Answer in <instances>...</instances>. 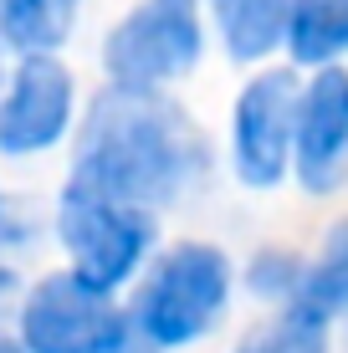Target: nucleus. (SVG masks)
<instances>
[{"mask_svg": "<svg viewBox=\"0 0 348 353\" xmlns=\"http://www.w3.org/2000/svg\"><path fill=\"white\" fill-rule=\"evenodd\" d=\"M72 113V77L52 57H26L16 72L6 108H0V149L6 154H36L62 139Z\"/></svg>", "mask_w": 348, "mask_h": 353, "instance_id": "obj_8", "label": "nucleus"}, {"mask_svg": "<svg viewBox=\"0 0 348 353\" xmlns=\"http://www.w3.org/2000/svg\"><path fill=\"white\" fill-rule=\"evenodd\" d=\"M297 261H287V256H261L256 261V292L261 297H292V287H297Z\"/></svg>", "mask_w": 348, "mask_h": 353, "instance_id": "obj_14", "label": "nucleus"}, {"mask_svg": "<svg viewBox=\"0 0 348 353\" xmlns=\"http://www.w3.org/2000/svg\"><path fill=\"white\" fill-rule=\"evenodd\" d=\"M26 353H118L123 348V312L108 302V287L72 276H46L21 312Z\"/></svg>", "mask_w": 348, "mask_h": 353, "instance_id": "obj_4", "label": "nucleus"}, {"mask_svg": "<svg viewBox=\"0 0 348 353\" xmlns=\"http://www.w3.org/2000/svg\"><path fill=\"white\" fill-rule=\"evenodd\" d=\"M0 353H21V348H16V343H0Z\"/></svg>", "mask_w": 348, "mask_h": 353, "instance_id": "obj_15", "label": "nucleus"}, {"mask_svg": "<svg viewBox=\"0 0 348 353\" xmlns=\"http://www.w3.org/2000/svg\"><path fill=\"white\" fill-rule=\"evenodd\" d=\"M297 77L261 72L236 103V169L246 185H277L292 159V118H297Z\"/></svg>", "mask_w": 348, "mask_h": 353, "instance_id": "obj_7", "label": "nucleus"}, {"mask_svg": "<svg viewBox=\"0 0 348 353\" xmlns=\"http://www.w3.org/2000/svg\"><path fill=\"white\" fill-rule=\"evenodd\" d=\"M77 0H0V26L21 52H46L72 31Z\"/></svg>", "mask_w": 348, "mask_h": 353, "instance_id": "obj_12", "label": "nucleus"}, {"mask_svg": "<svg viewBox=\"0 0 348 353\" xmlns=\"http://www.w3.org/2000/svg\"><path fill=\"white\" fill-rule=\"evenodd\" d=\"M292 312H303V318H313V323H323V327L348 312V221H338V225L328 230L318 261L297 276V287H292Z\"/></svg>", "mask_w": 348, "mask_h": 353, "instance_id": "obj_9", "label": "nucleus"}, {"mask_svg": "<svg viewBox=\"0 0 348 353\" xmlns=\"http://www.w3.org/2000/svg\"><path fill=\"white\" fill-rule=\"evenodd\" d=\"M292 62L323 67L348 52V0H292L282 31Z\"/></svg>", "mask_w": 348, "mask_h": 353, "instance_id": "obj_10", "label": "nucleus"}, {"mask_svg": "<svg viewBox=\"0 0 348 353\" xmlns=\"http://www.w3.org/2000/svg\"><path fill=\"white\" fill-rule=\"evenodd\" d=\"M200 164L205 143L174 103L154 97V88H108L82 128L72 185L149 210L174 200Z\"/></svg>", "mask_w": 348, "mask_h": 353, "instance_id": "obj_1", "label": "nucleus"}, {"mask_svg": "<svg viewBox=\"0 0 348 353\" xmlns=\"http://www.w3.org/2000/svg\"><path fill=\"white\" fill-rule=\"evenodd\" d=\"M292 154L297 179L313 194H333L348 179V72L328 67L297 92L292 118Z\"/></svg>", "mask_w": 348, "mask_h": 353, "instance_id": "obj_6", "label": "nucleus"}, {"mask_svg": "<svg viewBox=\"0 0 348 353\" xmlns=\"http://www.w3.org/2000/svg\"><path fill=\"white\" fill-rule=\"evenodd\" d=\"M195 57H200L195 0H149L103 46V62L118 88H159V82L190 72Z\"/></svg>", "mask_w": 348, "mask_h": 353, "instance_id": "obj_5", "label": "nucleus"}, {"mask_svg": "<svg viewBox=\"0 0 348 353\" xmlns=\"http://www.w3.org/2000/svg\"><path fill=\"white\" fill-rule=\"evenodd\" d=\"M241 353H328V338H323V323L287 307V318L277 327H261Z\"/></svg>", "mask_w": 348, "mask_h": 353, "instance_id": "obj_13", "label": "nucleus"}, {"mask_svg": "<svg viewBox=\"0 0 348 353\" xmlns=\"http://www.w3.org/2000/svg\"><path fill=\"white\" fill-rule=\"evenodd\" d=\"M210 6H215L221 36H225L236 62H256L272 46H282L292 0H210Z\"/></svg>", "mask_w": 348, "mask_h": 353, "instance_id": "obj_11", "label": "nucleus"}, {"mask_svg": "<svg viewBox=\"0 0 348 353\" xmlns=\"http://www.w3.org/2000/svg\"><path fill=\"white\" fill-rule=\"evenodd\" d=\"M62 241H67L72 266H77L82 282L118 287L139 266V256L149 251L154 221L143 215V205L72 185L62 200Z\"/></svg>", "mask_w": 348, "mask_h": 353, "instance_id": "obj_3", "label": "nucleus"}, {"mask_svg": "<svg viewBox=\"0 0 348 353\" xmlns=\"http://www.w3.org/2000/svg\"><path fill=\"white\" fill-rule=\"evenodd\" d=\"M225 297H231V266L215 246H174L170 256L149 272L139 292V333L154 348H174L200 338L221 318Z\"/></svg>", "mask_w": 348, "mask_h": 353, "instance_id": "obj_2", "label": "nucleus"}]
</instances>
